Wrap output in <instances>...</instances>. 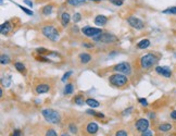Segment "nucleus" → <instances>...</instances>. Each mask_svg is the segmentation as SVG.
<instances>
[{
	"instance_id": "f257e3e1",
	"label": "nucleus",
	"mask_w": 176,
	"mask_h": 136,
	"mask_svg": "<svg viewBox=\"0 0 176 136\" xmlns=\"http://www.w3.org/2000/svg\"><path fill=\"white\" fill-rule=\"evenodd\" d=\"M109 84L115 88H125L129 85V80L125 74L114 72L109 76Z\"/></svg>"
},
{
	"instance_id": "f03ea898",
	"label": "nucleus",
	"mask_w": 176,
	"mask_h": 136,
	"mask_svg": "<svg viewBox=\"0 0 176 136\" xmlns=\"http://www.w3.org/2000/svg\"><path fill=\"white\" fill-rule=\"evenodd\" d=\"M42 118L45 119V121L48 122L49 124H54V125H59L61 123V113L54 109L51 108H46L42 110Z\"/></svg>"
},
{
	"instance_id": "7ed1b4c3",
	"label": "nucleus",
	"mask_w": 176,
	"mask_h": 136,
	"mask_svg": "<svg viewBox=\"0 0 176 136\" xmlns=\"http://www.w3.org/2000/svg\"><path fill=\"white\" fill-rule=\"evenodd\" d=\"M160 60V57L158 54H153V52H149L147 54H143V57L139 59V64L143 70H149L153 68L155 64L158 63Z\"/></svg>"
},
{
	"instance_id": "20e7f679",
	"label": "nucleus",
	"mask_w": 176,
	"mask_h": 136,
	"mask_svg": "<svg viewBox=\"0 0 176 136\" xmlns=\"http://www.w3.org/2000/svg\"><path fill=\"white\" fill-rule=\"evenodd\" d=\"M42 36L46 37L47 39L51 40V42H58L60 38V32L58 28L52 24H45L42 26Z\"/></svg>"
},
{
	"instance_id": "39448f33",
	"label": "nucleus",
	"mask_w": 176,
	"mask_h": 136,
	"mask_svg": "<svg viewBox=\"0 0 176 136\" xmlns=\"http://www.w3.org/2000/svg\"><path fill=\"white\" fill-rule=\"evenodd\" d=\"M99 126L95 121H87L82 126V133L83 136H96L98 133Z\"/></svg>"
},
{
	"instance_id": "423d86ee",
	"label": "nucleus",
	"mask_w": 176,
	"mask_h": 136,
	"mask_svg": "<svg viewBox=\"0 0 176 136\" xmlns=\"http://www.w3.org/2000/svg\"><path fill=\"white\" fill-rule=\"evenodd\" d=\"M94 42H101V44H107V45H110V44H114V42H119V38H117L115 35L111 33H102L101 35L93 38Z\"/></svg>"
},
{
	"instance_id": "0eeeda50",
	"label": "nucleus",
	"mask_w": 176,
	"mask_h": 136,
	"mask_svg": "<svg viewBox=\"0 0 176 136\" xmlns=\"http://www.w3.org/2000/svg\"><path fill=\"white\" fill-rule=\"evenodd\" d=\"M111 70L115 73H122V74H125L127 76L131 75V72H133V69H131V65L129 62H121V63H117L111 68Z\"/></svg>"
},
{
	"instance_id": "6e6552de",
	"label": "nucleus",
	"mask_w": 176,
	"mask_h": 136,
	"mask_svg": "<svg viewBox=\"0 0 176 136\" xmlns=\"http://www.w3.org/2000/svg\"><path fill=\"white\" fill-rule=\"evenodd\" d=\"M82 34L87 38H95L103 33V30L99 27H93V26H84L81 30Z\"/></svg>"
},
{
	"instance_id": "1a4fd4ad",
	"label": "nucleus",
	"mask_w": 176,
	"mask_h": 136,
	"mask_svg": "<svg viewBox=\"0 0 176 136\" xmlns=\"http://www.w3.org/2000/svg\"><path fill=\"white\" fill-rule=\"evenodd\" d=\"M126 21H127L129 26L135 28V30H140L145 28V22H143L141 19L137 18V16H133V15H131V16H128Z\"/></svg>"
},
{
	"instance_id": "9d476101",
	"label": "nucleus",
	"mask_w": 176,
	"mask_h": 136,
	"mask_svg": "<svg viewBox=\"0 0 176 136\" xmlns=\"http://www.w3.org/2000/svg\"><path fill=\"white\" fill-rule=\"evenodd\" d=\"M150 126V122L148 119H145V118H140L136 120L135 122V129L137 131L138 133H143L145 132L146 130H148Z\"/></svg>"
},
{
	"instance_id": "9b49d317",
	"label": "nucleus",
	"mask_w": 176,
	"mask_h": 136,
	"mask_svg": "<svg viewBox=\"0 0 176 136\" xmlns=\"http://www.w3.org/2000/svg\"><path fill=\"white\" fill-rule=\"evenodd\" d=\"M34 89H35V93L37 95L46 94V93H48L51 89V85L49 83H47V82L42 81V82H39L38 84H36Z\"/></svg>"
},
{
	"instance_id": "f8f14e48",
	"label": "nucleus",
	"mask_w": 176,
	"mask_h": 136,
	"mask_svg": "<svg viewBox=\"0 0 176 136\" xmlns=\"http://www.w3.org/2000/svg\"><path fill=\"white\" fill-rule=\"evenodd\" d=\"M154 71L158 73L159 75L163 76L165 79H170L172 76V70L169 67H161V65H157L154 68Z\"/></svg>"
},
{
	"instance_id": "ddd939ff",
	"label": "nucleus",
	"mask_w": 176,
	"mask_h": 136,
	"mask_svg": "<svg viewBox=\"0 0 176 136\" xmlns=\"http://www.w3.org/2000/svg\"><path fill=\"white\" fill-rule=\"evenodd\" d=\"M13 28V21L12 20H8V21L3 22L1 26H0V33L1 35H8Z\"/></svg>"
},
{
	"instance_id": "4468645a",
	"label": "nucleus",
	"mask_w": 176,
	"mask_h": 136,
	"mask_svg": "<svg viewBox=\"0 0 176 136\" xmlns=\"http://www.w3.org/2000/svg\"><path fill=\"white\" fill-rule=\"evenodd\" d=\"M91 60H93L91 54H87V52H81V54H78V61H79L82 64H84V65L90 63Z\"/></svg>"
},
{
	"instance_id": "2eb2a0df",
	"label": "nucleus",
	"mask_w": 176,
	"mask_h": 136,
	"mask_svg": "<svg viewBox=\"0 0 176 136\" xmlns=\"http://www.w3.org/2000/svg\"><path fill=\"white\" fill-rule=\"evenodd\" d=\"M72 103H74V105H77V106H84V105H86V99H85V96H84V95L78 94L73 97Z\"/></svg>"
},
{
	"instance_id": "dca6fc26",
	"label": "nucleus",
	"mask_w": 176,
	"mask_h": 136,
	"mask_svg": "<svg viewBox=\"0 0 176 136\" xmlns=\"http://www.w3.org/2000/svg\"><path fill=\"white\" fill-rule=\"evenodd\" d=\"M94 22H95V24L98 25V26H105V25L108 23V18L105 16V15L99 14L95 18Z\"/></svg>"
},
{
	"instance_id": "f3484780",
	"label": "nucleus",
	"mask_w": 176,
	"mask_h": 136,
	"mask_svg": "<svg viewBox=\"0 0 176 136\" xmlns=\"http://www.w3.org/2000/svg\"><path fill=\"white\" fill-rule=\"evenodd\" d=\"M172 129H173V125L171 123H169V122H164V123L159 124L158 126V131L161 132V133H167V132L172 131Z\"/></svg>"
},
{
	"instance_id": "a211bd4d",
	"label": "nucleus",
	"mask_w": 176,
	"mask_h": 136,
	"mask_svg": "<svg viewBox=\"0 0 176 136\" xmlns=\"http://www.w3.org/2000/svg\"><path fill=\"white\" fill-rule=\"evenodd\" d=\"M71 20H72V16H71V14H70L69 12L64 11V12L61 14V24H62L63 27L68 26V25H69V23L71 22Z\"/></svg>"
},
{
	"instance_id": "6ab92c4d",
	"label": "nucleus",
	"mask_w": 176,
	"mask_h": 136,
	"mask_svg": "<svg viewBox=\"0 0 176 136\" xmlns=\"http://www.w3.org/2000/svg\"><path fill=\"white\" fill-rule=\"evenodd\" d=\"M86 113L87 114L91 115V117H95V118H99V119H105V115L102 113V112H97L94 110V108H90V109H87L86 110Z\"/></svg>"
},
{
	"instance_id": "aec40b11",
	"label": "nucleus",
	"mask_w": 176,
	"mask_h": 136,
	"mask_svg": "<svg viewBox=\"0 0 176 136\" xmlns=\"http://www.w3.org/2000/svg\"><path fill=\"white\" fill-rule=\"evenodd\" d=\"M68 131H69L71 134H73V135H77V134L79 133V129H78V126L74 122H70V123L68 124Z\"/></svg>"
},
{
	"instance_id": "412c9836",
	"label": "nucleus",
	"mask_w": 176,
	"mask_h": 136,
	"mask_svg": "<svg viewBox=\"0 0 176 136\" xmlns=\"http://www.w3.org/2000/svg\"><path fill=\"white\" fill-rule=\"evenodd\" d=\"M150 45H151V42H150L149 39L145 38V39H141L140 42H137V48L138 49H141V50H143V49H147V48H148Z\"/></svg>"
},
{
	"instance_id": "4be33fe9",
	"label": "nucleus",
	"mask_w": 176,
	"mask_h": 136,
	"mask_svg": "<svg viewBox=\"0 0 176 136\" xmlns=\"http://www.w3.org/2000/svg\"><path fill=\"white\" fill-rule=\"evenodd\" d=\"M86 105L87 106H89L90 108H98L100 107V103H99L98 100L94 99V98H87L86 99Z\"/></svg>"
},
{
	"instance_id": "5701e85b",
	"label": "nucleus",
	"mask_w": 176,
	"mask_h": 136,
	"mask_svg": "<svg viewBox=\"0 0 176 136\" xmlns=\"http://www.w3.org/2000/svg\"><path fill=\"white\" fill-rule=\"evenodd\" d=\"M73 91H74V85L72 84V83H68V84L64 86L63 94L65 95V96H69V95L73 94Z\"/></svg>"
},
{
	"instance_id": "b1692460",
	"label": "nucleus",
	"mask_w": 176,
	"mask_h": 136,
	"mask_svg": "<svg viewBox=\"0 0 176 136\" xmlns=\"http://www.w3.org/2000/svg\"><path fill=\"white\" fill-rule=\"evenodd\" d=\"M11 83H12L11 76H2V77H1V85H2V87H4V88L10 87Z\"/></svg>"
},
{
	"instance_id": "393cba45",
	"label": "nucleus",
	"mask_w": 176,
	"mask_h": 136,
	"mask_svg": "<svg viewBox=\"0 0 176 136\" xmlns=\"http://www.w3.org/2000/svg\"><path fill=\"white\" fill-rule=\"evenodd\" d=\"M52 11H53V4H47V6H45L42 9V14L46 15V16L50 15L51 13H52Z\"/></svg>"
},
{
	"instance_id": "a878e982",
	"label": "nucleus",
	"mask_w": 176,
	"mask_h": 136,
	"mask_svg": "<svg viewBox=\"0 0 176 136\" xmlns=\"http://www.w3.org/2000/svg\"><path fill=\"white\" fill-rule=\"evenodd\" d=\"M66 2L69 3L70 6L77 7V6H82V4H85L87 2V0H66Z\"/></svg>"
},
{
	"instance_id": "bb28decb",
	"label": "nucleus",
	"mask_w": 176,
	"mask_h": 136,
	"mask_svg": "<svg viewBox=\"0 0 176 136\" xmlns=\"http://www.w3.org/2000/svg\"><path fill=\"white\" fill-rule=\"evenodd\" d=\"M14 68L16 69V71L20 73H25V65L23 64V62L20 61H15L14 62Z\"/></svg>"
},
{
	"instance_id": "cd10ccee",
	"label": "nucleus",
	"mask_w": 176,
	"mask_h": 136,
	"mask_svg": "<svg viewBox=\"0 0 176 136\" xmlns=\"http://www.w3.org/2000/svg\"><path fill=\"white\" fill-rule=\"evenodd\" d=\"M0 62H1L2 65H4V64H9L10 62H11V59H10V57L8 56V54H1V57H0Z\"/></svg>"
},
{
	"instance_id": "c85d7f7f",
	"label": "nucleus",
	"mask_w": 176,
	"mask_h": 136,
	"mask_svg": "<svg viewBox=\"0 0 176 136\" xmlns=\"http://www.w3.org/2000/svg\"><path fill=\"white\" fill-rule=\"evenodd\" d=\"M114 136H128V131L126 129H119L115 131Z\"/></svg>"
},
{
	"instance_id": "c756f323",
	"label": "nucleus",
	"mask_w": 176,
	"mask_h": 136,
	"mask_svg": "<svg viewBox=\"0 0 176 136\" xmlns=\"http://www.w3.org/2000/svg\"><path fill=\"white\" fill-rule=\"evenodd\" d=\"M162 13H163V14H173V15H176V6L170 7V8H167V9L163 10V11H162Z\"/></svg>"
},
{
	"instance_id": "7c9ffc66",
	"label": "nucleus",
	"mask_w": 176,
	"mask_h": 136,
	"mask_svg": "<svg viewBox=\"0 0 176 136\" xmlns=\"http://www.w3.org/2000/svg\"><path fill=\"white\" fill-rule=\"evenodd\" d=\"M36 52L38 54H40V56H49V54H50L51 51H49L48 49L46 48H42V47H40V48H37L36 49Z\"/></svg>"
},
{
	"instance_id": "2f4dec72",
	"label": "nucleus",
	"mask_w": 176,
	"mask_h": 136,
	"mask_svg": "<svg viewBox=\"0 0 176 136\" xmlns=\"http://www.w3.org/2000/svg\"><path fill=\"white\" fill-rule=\"evenodd\" d=\"M45 136H58V134L54 129H52V127H48V129H46Z\"/></svg>"
},
{
	"instance_id": "473e14b6",
	"label": "nucleus",
	"mask_w": 176,
	"mask_h": 136,
	"mask_svg": "<svg viewBox=\"0 0 176 136\" xmlns=\"http://www.w3.org/2000/svg\"><path fill=\"white\" fill-rule=\"evenodd\" d=\"M16 6H18L19 8H20V9L22 10V11H23V12L26 13L27 15H34V12H33V11H32V10H30V9H27L26 7H23V6H21V4H18V3H16Z\"/></svg>"
},
{
	"instance_id": "72a5a7b5",
	"label": "nucleus",
	"mask_w": 176,
	"mask_h": 136,
	"mask_svg": "<svg viewBox=\"0 0 176 136\" xmlns=\"http://www.w3.org/2000/svg\"><path fill=\"white\" fill-rule=\"evenodd\" d=\"M72 20H73V22L74 23H78V22L82 20V14L79 12H76L73 14V16H72Z\"/></svg>"
},
{
	"instance_id": "f704fd0d",
	"label": "nucleus",
	"mask_w": 176,
	"mask_h": 136,
	"mask_svg": "<svg viewBox=\"0 0 176 136\" xmlns=\"http://www.w3.org/2000/svg\"><path fill=\"white\" fill-rule=\"evenodd\" d=\"M133 110H134V107H133V106L128 107L127 109H125V110H123V111H122V115H123V117H126V115L131 114V112H133Z\"/></svg>"
},
{
	"instance_id": "c9c22d12",
	"label": "nucleus",
	"mask_w": 176,
	"mask_h": 136,
	"mask_svg": "<svg viewBox=\"0 0 176 136\" xmlns=\"http://www.w3.org/2000/svg\"><path fill=\"white\" fill-rule=\"evenodd\" d=\"M82 46H83L84 48H88V49H91L95 47V45H94L93 42H82Z\"/></svg>"
},
{
	"instance_id": "e433bc0d",
	"label": "nucleus",
	"mask_w": 176,
	"mask_h": 136,
	"mask_svg": "<svg viewBox=\"0 0 176 136\" xmlns=\"http://www.w3.org/2000/svg\"><path fill=\"white\" fill-rule=\"evenodd\" d=\"M112 4H114V6L117 7H121L123 6V0H109Z\"/></svg>"
},
{
	"instance_id": "4c0bfd02",
	"label": "nucleus",
	"mask_w": 176,
	"mask_h": 136,
	"mask_svg": "<svg viewBox=\"0 0 176 136\" xmlns=\"http://www.w3.org/2000/svg\"><path fill=\"white\" fill-rule=\"evenodd\" d=\"M72 74H73V72H72V71H69V72H66L65 74H64V75L62 76V79H61V81H62V82H66V80H69V79H70V76H71Z\"/></svg>"
},
{
	"instance_id": "58836bf2",
	"label": "nucleus",
	"mask_w": 176,
	"mask_h": 136,
	"mask_svg": "<svg viewBox=\"0 0 176 136\" xmlns=\"http://www.w3.org/2000/svg\"><path fill=\"white\" fill-rule=\"evenodd\" d=\"M138 103H140L143 107H147L149 103H148V101H147L146 98H138Z\"/></svg>"
},
{
	"instance_id": "ea45409f",
	"label": "nucleus",
	"mask_w": 176,
	"mask_h": 136,
	"mask_svg": "<svg viewBox=\"0 0 176 136\" xmlns=\"http://www.w3.org/2000/svg\"><path fill=\"white\" fill-rule=\"evenodd\" d=\"M140 136H153V132H152V130L148 129V130H146L145 132L140 133Z\"/></svg>"
},
{
	"instance_id": "a19ab883",
	"label": "nucleus",
	"mask_w": 176,
	"mask_h": 136,
	"mask_svg": "<svg viewBox=\"0 0 176 136\" xmlns=\"http://www.w3.org/2000/svg\"><path fill=\"white\" fill-rule=\"evenodd\" d=\"M36 59H37V60H39V61H42V62H51L50 59L46 58L45 56H40V57H37Z\"/></svg>"
},
{
	"instance_id": "79ce46f5",
	"label": "nucleus",
	"mask_w": 176,
	"mask_h": 136,
	"mask_svg": "<svg viewBox=\"0 0 176 136\" xmlns=\"http://www.w3.org/2000/svg\"><path fill=\"white\" fill-rule=\"evenodd\" d=\"M11 136H22L21 130H14L13 131V133L11 134Z\"/></svg>"
},
{
	"instance_id": "37998d69",
	"label": "nucleus",
	"mask_w": 176,
	"mask_h": 136,
	"mask_svg": "<svg viewBox=\"0 0 176 136\" xmlns=\"http://www.w3.org/2000/svg\"><path fill=\"white\" fill-rule=\"evenodd\" d=\"M170 117L172 120H176V110H173V111L170 113Z\"/></svg>"
},
{
	"instance_id": "c03bdc74",
	"label": "nucleus",
	"mask_w": 176,
	"mask_h": 136,
	"mask_svg": "<svg viewBox=\"0 0 176 136\" xmlns=\"http://www.w3.org/2000/svg\"><path fill=\"white\" fill-rule=\"evenodd\" d=\"M70 132H68V131H63V132H61V134H60V136H71L70 135Z\"/></svg>"
},
{
	"instance_id": "a18cd8bd",
	"label": "nucleus",
	"mask_w": 176,
	"mask_h": 136,
	"mask_svg": "<svg viewBox=\"0 0 176 136\" xmlns=\"http://www.w3.org/2000/svg\"><path fill=\"white\" fill-rule=\"evenodd\" d=\"M24 2L26 3L30 8H33V2H32V1H30V0H24Z\"/></svg>"
},
{
	"instance_id": "49530a36",
	"label": "nucleus",
	"mask_w": 176,
	"mask_h": 136,
	"mask_svg": "<svg viewBox=\"0 0 176 136\" xmlns=\"http://www.w3.org/2000/svg\"><path fill=\"white\" fill-rule=\"evenodd\" d=\"M149 117L151 119H155V113L154 112H149Z\"/></svg>"
},
{
	"instance_id": "de8ad7c7",
	"label": "nucleus",
	"mask_w": 176,
	"mask_h": 136,
	"mask_svg": "<svg viewBox=\"0 0 176 136\" xmlns=\"http://www.w3.org/2000/svg\"><path fill=\"white\" fill-rule=\"evenodd\" d=\"M87 1H94V2H100L101 0H87Z\"/></svg>"
},
{
	"instance_id": "09e8293b",
	"label": "nucleus",
	"mask_w": 176,
	"mask_h": 136,
	"mask_svg": "<svg viewBox=\"0 0 176 136\" xmlns=\"http://www.w3.org/2000/svg\"><path fill=\"white\" fill-rule=\"evenodd\" d=\"M3 96V91L2 89H0V97H2Z\"/></svg>"
}]
</instances>
